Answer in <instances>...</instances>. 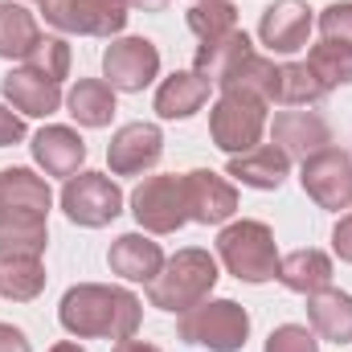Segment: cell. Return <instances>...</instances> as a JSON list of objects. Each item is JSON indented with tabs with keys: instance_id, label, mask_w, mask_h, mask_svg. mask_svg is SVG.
Returning <instances> with one entry per match:
<instances>
[{
	"instance_id": "obj_27",
	"label": "cell",
	"mask_w": 352,
	"mask_h": 352,
	"mask_svg": "<svg viewBox=\"0 0 352 352\" xmlns=\"http://www.w3.org/2000/svg\"><path fill=\"white\" fill-rule=\"evenodd\" d=\"M274 82H278V66L263 58V54H246L217 87L221 90H242V94H254L263 102H274Z\"/></svg>"
},
{
	"instance_id": "obj_28",
	"label": "cell",
	"mask_w": 352,
	"mask_h": 352,
	"mask_svg": "<svg viewBox=\"0 0 352 352\" xmlns=\"http://www.w3.org/2000/svg\"><path fill=\"white\" fill-rule=\"evenodd\" d=\"M328 94V87L316 78V70L307 62H283L278 66V82H274V102L278 107H311Z\"/></svg>"
},
{
	"instance_id": "obj_12",
	"label": "cell",
	"mask_w": 352,
	"mask_h": 352,
	"mask_svg": "<svg viewBox=\"0 0 352 352\" xmlns=\"http://www.w3.org/2000/svg\"><path fill=\"white\" fill-rule=\"evenodd\" d=\"M184 201H188V221L201 226H221L238 213V188L213 168L184 173Z\"/></svg>"
},
{
	"instance_id": "obj_23",
	"label": "cell",
	"mask_w": 352,
	"mask_h": 352,
	"mask_svg": "<svg viewBox=\"0 0 352 352\" xmlns=\"http://www.w3.org/2000/svg\"><path fill=\"white\" fill-rule=\"evenodd\" d=\"M50 226L41 213H0V263L4 258H41Z\"/></svg>"
},
{
	"instance_id": "obj_11",
	"label": "cell",
	"mask_w": 352,
	"mask_h": 352,
	"mask_svg": "<svg viewBox=\"0 0 352 352\" xmlns=\"http://www.w3.org/2000/svg\"><path fill=\"white\" fill-rule=\"evenodd\" d=\"M164 156V135L156 123H123L107 144V164L115 176H140Z\"/></svg>"
},
{
	"instance_id": "obj_40",
	"label": "cell",
	"mask_w": 352,
	"mask_h": 352,
	"mask_svg": "<svg viewBox=\"0 0 352 352\" xmlns=\"http://www.w3.org/2000/svg\"><path fill=\"white\" fill-rule=\"evenodd\" d=\"M127 4H131V0H127ZM135 4H160V0H135Z\"/></svg>"
},
{
	"instance_id": "obj_32",
	"label": "cell",
	"mask_w": 352,
	"mask_h": 352,
	"mask_svg": "<svg viewBox=\"0 0 352 352\" xmlns=\"http://www.w3.org/2000/svg\"><path fill=\"white\" fill-rule=\"evenodd\" d=\"M25 66L37 70V74H45V78H54V82H62L70 74V45L62 37H41L37 50L25 58Z\"/></svg>"
},
{
	"instance_id": "obj_26",
	"label": "cell",
	"mask_w": 352,
	"mask_h": 352,
	"mask_svg": "<svg viewBox=\"0 0 352 352\" xmlns=\"http://www.w3.org/2000/svg\"><path fill=\"white\" fill-rule=\"evenodd\" d=\"M246 54H254V45H250V37L242 29H234V33H226L217 41H201V50L192 58V70L201 78H209V82H221Z\"/></svg>"
},
{
	"instance_id": "obj_25",
	"label": "cell",
	"mask_w": 352,
	"mask_h": 352,
	"mask_svg": "<svg viewBox=\"0 0 352 352\" xmlns=\"http://www.w3.org/2000/svg\"><path fill=\"white\" fill-rule=\"evenodd\" d=\"M41 41V29H37V16L25 8V4H12V0H0V58L8 62H25Z\"/></svg>"
},
{
	"instance_id": "obj_36",
	"label": "cell",
	"mask_w": 352,
	"mask_h": 352,
	"mask_svg": "<svg viewBox=\"0 0 352 352\" xmlns=\"http://www.w3.org/2000/svg\"><path fill=\"white\" fill-rule=\"evenodd\" d=\"M332 250H336L340 263H352V209L336 221V230H332Z\"/></svg>"
},
{
	"instance_id": "obj_24",
	"label": "cell",
	"mask_w": 352,
	"mask_h": 352,
	"mask_svg": "<svg viewBox=\"0 0 352 352\" xmlns=\"http://www.w3.org/2000/svg\"><path fill=\"white\" fill-rule=\"evenodd\" d=\"M66 111L78 127H107L115 115V87L107 78H78L66 94Z\"/></svg>"
},
{
	"instance_id": "obj_34",
	"label": "cell",
	"mask_w": 352,
	"mask_h": 352,
	"mask_svg": "<svg viewBox=\"0 0 352 352\" xmlns=\"http://www.w3.org/2000/svg\"><path fill=\"white\" fill-rule=\"evenodd\" d=\"M263 352H320V340H316V332H307L299 324H278L266 336Z\"/></svg>"
},
{
	"instance_id": "obj_33",
	"label": "cell",
	"mask_w": 352,
	"mask_h": 352,
	"mask_svg": "<svg viewBox=\"0 0 352 352\" xmlns=\"http://www.w3.org/2000/svg\"><path fill=\"white\" fill-rule=\"evenodd\" d=\"M320 37L352 50V0H336L320 12Z\"/></svg>"
},
{
	"instance_id": "obj_14",
	"label": "cell",
	"mask_w": 352,
	"mask_h": 352,
	"mask_svg": "<svg viewBox=\"0 0 352 352\" xmlns=\"http://www.w3.org/2000/svg\"><path fill=\"white\" fill-rule=\"evenodd\" d=\"M0 94L12 102V111H21V115H29V119H45V115H54V111L66 102L62 82H54V78H45V74H37V70H29V66L8 70L4 82H0Z\"/></svg>"
},
{
	"instance_id": "obj_3",
	"label": "cell",
	"mask_w": 352,
	"mask_h": 352,
	"mask_svg": "<svg viewBox=\"0 0 352 352\" xmlns=\"http://www.w3.org/2000/svg\"><path fill=\"white\" fill-rule=\"evenodd\" d=\"M217 258L238 283H270L278 274V246L266 221H230L217 234Z\"/></svg>"
},
{
	"instance_id": "obj_2",
	"label": "cell",
	"mask_w": 352,
	"mask_h": 352,
	"mask_svg": "<svg viewBox=\"0 0 352 352\" xmlns=\"http://www.w3.org/2000/svg\"><path fill=\"white\" fill-rule=\"evenodd\" d=\"M217 258L209 250H176L173 258H164V270L148 283V299L152 307L160 311H173V316H184L192 311L197 303H205L217 287Z\"/></svg>"
},
{
	"instance_id": "obj_29",
	"label": "cell",
	"mask_w": 352,
	"mask_h": 352,
	"mask_svg": "<svg viewBox=\"0 0 352 352\" xmlns=\"http://www.w3.org/2000/svg\"><path fill=\"white\" fill-rule=\"evenodd\" d=\"M45 291L41 258H4L0 263V295L8 303H33Z\"/></svg>"
},
{
	"instance_id": "obj_15",
	"label": "cell",
	"mask_w": 352,
	"mask_h": 352,
	"mask_svg": "<svg viewBox=\"0 0 352 352\" xmlns=\"http://www.w3.org/2000/svg\"><path fill=\"white\" fill-rule=\"evenodd\" d=\"M270 135H274V148H283L291 160H307L332 148V127L316 111H278Z\"/></svg>"
},
{
	"instance_id": "obj_21",
	"label": "cell",
	"mask_w": 352,
	"mask_h": 352,
	"mask_svg": "<svg viewBox=\"0 0 352 352\" xmlns=\"http://www.w3.org/2000/svg\"><path fill=\"white\" fill-rule=\"evenodd\" d=\"M54 192L45 176L29 168H0V213H41L50 217Z\"/></svg>"
},
{
	"instance_id": "obj_17",
	"label": "cell",
	"mask_w": 352,
	"mask_h": 352,
	"mask_svg": "<svg viewBox=\"0 0 352 352\" xmlns=\"http://www.w3.org/2000/svg\"><path fill=\"white\" fill-rule=\"evenodd\" d=\"M107 266L127 283H152L164 270V250L148 234H119L107 250Z\"/></svg>"
},
{
	"instance_id": "obj_38",
	"label": "cell",
	"mask_w": 352,
	"mask_h": 352,
	"mask_svg": "<svg viewBox=\"0 0 352 352\" xmlns=\"http://www.w3.org/2000/svg\"><path fill=\"white\" fill-rule=\"evenodd\" d=\"M111 352H160V349H156V344H148V340H135V336H131V340H119Z\"/></svg>"
},
{
	"instance_id": "obj_20",
	"label": "cell",
	"mask_w": 352,
	"mask_h": 352,
	"mask_svg": "<svg viewBox=\"0 0 352 352\" xmlns=\"http://www.w3.org/2000/svg\"><path fill=\"white\" fill-rule=\"evenodd\" d=\"M209 78H201L197 70H176L156 87V115L160 119H192L205 102H209Z\"/></svg>"
},
{
	"instance_id": "obj_5",
	"label": "cell",
	"mask_w": 352,
	"mask_h": 352,
	"mask_svg": "<svg viewBox=\"0 0 352 352\" xmlns=\"http://www.w3.org/2000/svg\"><path fill=\"white\" fill-rule=\"evenodd\" d=\"M266 107H270V102L254 98V94L221 90V98H217L213 111H209V135H213V144H217L226 156L254 152V148L263 144V131H266Z\"/></svg>"
},
{
	"instance_id": "obj_7",
	"label": "cell",
	"mask_w": 352,
	"mask_h": 352,
	"mask_svg": "<svg viewBox=\"0 0 352 352\" xmlns=\"http://www.w3.org/2000/svg\"><path fill=\"white\" fill-rule=\"evenodd\" d=\"M131 217L148 234H176L188 221V201H184V176H148L131 192Z\"/></svg>"
},
{
	"instance_id": "obj_35",
	"label": "cell",
	"mask_w": 352,
	"mask_h": 352,
	"mask_svg": "<svg viewBox=\"0 0 352 352\" xmlns=\"http://www.w3.org/2000/svg\"><path fill=\"white\" fill-rule=\"evenodd\" d=\"M21 140H25V119L12 115L8 107H0V148H12Z\"/></svg>"
},
{
	"instance_id": "obj_37",
	"label": "cell",
	"mask_w": 352,
	"mask_h": 352,
	"mask_svg": "<svg viewBox=\"0 0 352 352\" xmlns=\"http://www.w3.org/2000/svg\"><path fill=\"white\" fill-rule=\"evenodd\" d=\"M0 352H29L25 332H21V328H12V324H0Z\"/></svg>"
},
{
	"instance_id": "obj_18",
	"label": "cell",
	"mask_w": 352,
	"mask_h": 352,
	"mask_svg": "<svg viewBox=\"0 0 352 352\" xmlns=\"http://www.w3.org/2000/svg\"><path fill=\"white\" fill-rule=\"evenodd\" d=\"M226 176H234L238 184H246V188H283V180L291 176V156L283 152V148H274V144H258L254 152H242V156H230V168Z\"/></svg>"
},
{
	"instance_id": "obj_22",
	"label": "cell",
	"mask_w": 352,
	"mask_h": 352,
	"mask_svg": "<svg viewBox=\"0 0 352 352\" xmlns=\"http://www.w3.org/2000/svg\"><path fill=\"white\" fill-rule=\"evenodd\" d=\"M332 274H336L332 258L324 250L307 246V250H291L287 258H278V274L274 278L287 291H295V295H316V291L332 287Z\"/></svg>"
},
{
	"instance_id": "obj_10",
	"label": "cell",
	"mask_w": 352,
	"mask_h": 352,
	"mask_svg": "<svg viewBox=\"0 0 352 352\" xmlns=\"http://www.w3.org/2000/svg\"><path fill=\"white\" fill-rule=\"evenodd\" d=\"M102 78L127 94L152 87L160 78V50L148 37H115L102 50Z\"/></svg>"
},
{
	"instance_id": "obj_30",
	"label": "cell",
	"mask_w": 352,
	"mask_h": 352,
	"mask_svg": "<svg viewBox=\"0 0 352 352\" xmlns=\"http://www.w3.org/2000/svg\"><path fill=\"white\" fill-rule=\"evenodd\" d=\"M188 29L201 37V41H217L226 33L238 29V8L230 0H192V8L184 12Z\"/></svg>"
},
{
	"instance_id": "obj_4",
	"label": "cell",
	"mask_w": 352,
	"mask_h": 352,
	"mask_svg": "<svg viewBox=\"0 0 352 352\" xmlns=\"http://www.w3.org/2000/svg\"><path fill=\"white\" fill-rule=\"evenodd\" d=\"M180 340L209 352H242L250 340V311L234 299H205L180 316Z\"/></svg>"
},
{
	"instance_id": "obj_9",
	"label": "cell",
	"mask_w": 352,
	"mask_h": 352,
	"mask_svg": "<svg viewBox=\"0 0 352 352\" xmlns=\"http://www.w3.org/2000/svg\"><path fill=\"white\" fill-rule=\"evenodd\" d=\"M299 184L328 213L352 209V156L344 148H324V152L307 156L299 168Z\"/></svg>"
},
{
	"instance_id": "obj_31",
	"label": "cell",
	"mask_w": 352,
	"mask_h": 352,
	"mask_svg": "<svg viewBox=\"0 0 352 352\" xmlns=\"http://www.w3.org/2000/svg\"><path fill=\"white\" fill-rule=\"evenodd\" d=\"M307 66L316 70V78L324 87H349L352 82V50L344 45H332V41H320L311 54H307Z\"/></svg>"
},
{
	"instance_id": "obj_13",
	"label": "cell",
	"mask_w": 352,
	"mask_h": 352,
	"mask_svg": "<svg viewBox=\"0 0 352 352\" xmlns=\"http://www.w3.org/2000/svg\"><path fill=\"white\" fill-rule=\"evenodd\" d=\"M311 25H316V16L303 0H274V4L263 8L258 37H263V45L270 54H295V50L307 45Z\"/></svg>"
},
{
	"instance_id": "obj_8",
	"label": "cell",
	"mask_w": 352,
	"mask_h": 352,
	"mask_svg": "<svg viewBox=\"0 0 352 352\" xmlns=\"http://www.w3.org/2000/svg\"><path fill=\"white\" fill-rule=\"evenodd\" d=\"M41 16L78 37H115L127 25V0H41Z\"/></svg>"
},
{
	"instance_id": "obj_6",
	"label": "cell",
	"mask_w": 352,
	"mask_h": 352,
	"mask_svg": "<svg viewBox=\"0 0 352 352\" xmlns=\"http://www.w3.org/2000/svg\"><path fill=\"white\" fill-rule=\"evenodd\" d=\"M62 209L74 226L102 230L123 213V188L107 173H74L62 188Z\"/></svg>"
},
{
	"instance_id": "obj_39",
	"label": "cell",
	"mask_w": 352,
	"mask_h": 352,
	"mask_svg": "<svg viewBox=\"0 0 352 352\" xmlns=\"http://www.w3.org/2000/svg\"><path fill=\"white\" fill-rule=\"evenodd\" d=\"M50 352H87L82 344H74V340H62V344H54Z\"/></svg>"
},
{
	"instance_id": "obj_1",
	"label": "cell",
	"mask_w": 352,
	"mask_h": 352,
	"mask_svg": "<svg viewBox=\"0 0 352 352\" xmlns=\"http://www.w3.org/2000/svg\"><path fill=\"white\" fill-rule=\"evenodd\" d=\"M58 320L78 340H131L144 320V303L123 287L102 283H78L62 295Z\"/></svg>"
},
{
	"instance_id": "obj_16",
	"label": "cell",
	"mask_w": 352,
	"mask_h": 352,
	"mask_svg": "<svg viewBox=\"0 0 352 352\" xmlns=\"http://www.w3.org/2000/svg\"><path fill=\"white\" fill-rule=\"evenodd\" d=\"M29 148H33V160L45 168V176H62V180H70V176L82 168V160H87L82 135L74 127H62V123L41 127Z\"/></svg>"
},
{
	"instance_id": "obj_19",
	"label": "cell",
	"mask_w": 352,
	"mask_h": 352,
	"mask_svg": "<svg viewBox=\"0 0 352 352\" xmlns=\"http://www.w3.org/2000/svg\"><path fill=\"white\" fill-rule=\"evenodd\" d=\"M307 320L311 332L328 344H352V295L340 287H324L307 295Z\"/></svg>"
}]
</instances>
